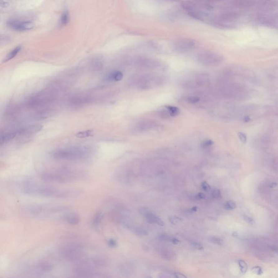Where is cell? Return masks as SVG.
Listing matches in <instances>:
<instances>
[{
    "mask_svg": "<svg viewBox=\"0 0 278 278\" xmlns=\"http://www.w3.org/2000/svg\"><path fill=\"white\" fill-rule=\"evenodd\" d=\"M20 188L25 195L41 197L71 199L78 197L82 194V191L77 189H59L28 180L22 181Z\"/></svg>",
    "mask_w": 278,
    "mask_h": 278,
    "instance_id": "obj_1",
    "label": "cell"
},
{
    "mask_svg": "<svg viewBox=\"0 0 278 278\" xmlns=\"http://www.w3.org/2000/svg\"><path fill=\"white\" fill-rule=\"evenodd\" d=\"M87 177L86 172L71 168H60L46 171L41 173V181L49 183L64 184L84 180Z\"/></svg>",
    "mask_w": 278,
    "mask_h": 278,
    "instance_id": "obj_2",
    "label": "cell"
},
{
    "mask_svg": "<svg viewBox=\"0 0 278 278\" xmlns=\"http://www.w3.org/2000/svg\"><path fill=\"white\" fill-rule=\"evenodd\" d=\"M94 154L92 147L85 146H74L58 149L52 153L55 159L67 161H82L90 159Z\"/></svg>",
    "mask_w": 278,
    "mask_h": 278,
    "instance_id": "obj_3",
    "label": "cell"
},
{
    "mask_svg": "<svg viewBox=\"0 0 278 278\" xmlns=\"http://www.w3.org/2000/svg\"><path fill=\"white\" fill-rule=\"evenodd\" d=\"M26 212L32 216L39 219H47L63 214L70 210V207L57 204H32L26 207Z\"/></svg>",
    "mask_w": 278,
    "mask_h": 278,
    "instance_id": "obj_4",
    "label": "cell"
},
{
    "mask_svg": "<svg viewBox=\"0 0 278 278\" xmlns=\"http://www.w3.org/2000/svg\"><path fill=\"white\" fill-rule=\"evenodd\" d=\"M257 19L263 25L278 28V1L267 0L261 4Z\"/></svg>",
    "mask_w": 278,
    "mask_h": 278,
    "instance_id": "obj_5",
    "label": "cell"
},
{
    "mask_svg": "<svg viewBox=\"0 0 278 278\" xmlns=\"http://www.w3.org/2000/svg\"><path fill=\"white\" fill-rule=\"evenodd\" d=\"M58 254L60 258L64 261L76 263H79L86 259L84 247L77 243L64 245L59 249Z\"/></svg>",
    "mask_w": 278,
    "mask_h": 278,
    "instance_id": "obj_6",
    "label": "cell"
},
{
    "mask_svg": "<svg viewBox=\"0 0 278 278\" xmlns=\"http://www.w3.org/2000/svg\"><path fill=\"white\" fill-rule=\"evenodd\" d=\"M54 89H46L34 94L28 100L27 106L32 108H39L49 105L55 100L56 91Z\"/></svg>",
    "mask_w": 278,
    "mask_h": 278,
    "instance_id": "obj_7",
    "label": "cell"
},
{
    "mask_svg": "<svg viewBox=\"0 0 278 278\" xmlns=\"http://www.w3.org/2000/svg\"><path fill=\"white\" fill-rule=\"evenodd\" d=\"M85 260L77 263L76 266L73 269V274L76 276L80 278H102L106 276L102 272L89 265Z\"/></svg>",
    "mask_w": 278,
    "mask_h": 278,
    "instance_id": "obj_8",
    "label": "cell"
},
{
    "mask_svg": "<svg viewBox=\"0 0 278 278\" xmlns=\"http://www.w3.org/2000/svg\"><path fill=\"white\" fill-rule=\"evenodd\" d=\"M240 16L235 12H225L221 14L212 20L214 25L220 27L230 28L235 26Z\"/></svg>",
    "mask_w": 278,
    "mask_h": 278,
    "instance_id": "obj_9",
    "label": "cell"
},
{
    "mask_svg": "<svg viewBox=\"0 0 278 278\" xmlns=\"http://www.w3.org/2000/svg\"><path fill=\"white\" fill-rule=\"evenodd\" d=\"M53 265L49 262L45 260L37 261L24 268L26 273L33 275H43L47 274L52 271Z\"/></svg>",
    "mask_w": 278,
    "mask_h": 278,
    "instance_id": "obj_10",
    "label": "cell"
},
{
    "mask_svg": "<svg viewBox=\"0 0 278 278\" xmlns=\"http://www.w3.org/2000/svg\"><path fill=\"white\" fill-rule=\"evenodd\" d=\"M165 81L163 76L148 74L141 77L138 82V85L140 89H150L162 85Z\"/></svg>",
    "mask_w": 278,
    "mask_h": 278,
    "instance_id": "obj_11",
    "label": "cell"
},
{
    "mask_svg": "<svg viewBox=\"0 0 278 278\" xmlns=\"http://www.w3.org/2000/svg\"><path fill=\"white\" fill-rule=\"evenodd\" d=\"M197 62L205 66H214L220 64L223 58L221 54L213 52H204L197 56Z\"/></svg>",
    "mask_w": 278,
    "mask_h": 278,
    "instance_id": "obj_12",
    "label": "cell"
},
{
    "mask_svg": "<svg viewBox=\"0 0 278 278\" xmlns=\"http://www.w3.org/2000/svg\"><path fill=\"white\" fill-rule=\"evenodd\" d=\"M196 45L195 41L191 39H180L176 41L173 47L175 51L179 53H184L192 50Z\"/></svg>",
    "mask_w": 278,
    "mask_h": 278,
    "instance_id": "obj_13",
    "label": "cell"
},
{
    "mask_svg": "<svg viewBox=\"0 0 278 278\" xmlns=\"http://www.w3.org/2000/svg\"><path fill=\"white\" fill-rule=\"evenodd\" d=\"M7 25L12 30L19 32L30 31L34 27V23L32 22L20 20H10L7 22Z\"/></svg>",
    "mask_w": 278,
    "mask_h": 278,
    "instance_id": "obj_14",
    "label": "cell"
},
{
    "mask_svg": "<svg viewBox=\"0 0 278 278\" xmlns=\"http://www.w3.org/2000/svg\"><path fill=\"white\" fill-rule=\"evenodd\" d=\"M136 64L137 66L141 67V68H148V69H158L162 68L163 63L159 60L149 58H140L136 60Z\"/></svg>",
    "mask_w": 278,
    "mask_h": 278,
    "instance_id": "obj_15",
    "label": "cell"
},
{
    "mask_svg": "<svg viewBox=\"0 0 278 278\" xmlns=\"http://www.w3.org/2000/svg\"><path fill=\"white\" fill-rule=\"evenodd\" d=\"M91 100L92 99L89 96L85 94H78L73 96L69 98L68 104L72 107L78 108L89 103Z\"/></svg>",
    "mask_w": 278,
    "mask_h": 278,
    "instance_id": "obj_16",
    "label": "cell"
},
{
    "mask_svg": "<svg viewBox=\"0 0 278 278\" xmlns=\"http://www.w3.org/2000/svg\"><path fill=\"white\" fill-rule=\"evenodd\" d=\"M139 211L142 216L146 218L147 222L150 224H157L160 226H164L165 223L162 219L153 214L145 208H141L139 209Z\"/></svg>",
    "mask_w": 278,
    "mask_h": 278,
    "instance_id": "obj_17",
    "label": "cell"
},
{
    "mask_svg": "<svg viewBox=\"0 0 278 278\" xmlns=\"http://www.w3.org/2000/svg\"><path fill=\"white\" fill-rule=\"evenodd\" d=\"M59 218L61 221L71 225H77L81 221L80 217L78 214L68 211L60 215Z\"/></svg>",
    "mask_w": 278,
    "mask_h": 278,
    "instance_id": "obj_18",
    "label": "cell"
},
{
    "mask_svg": "<svg viewBox=\"0 0 278 278\" xmlns=\"http://www.w3.org/2000/svg\"><path fill=\"white\" fill-rule=\"evenodd\" d=\"M42 129V126L39 125H33L27 126L20 128L16 130L17 135L21 136H30L39 132Z\"/></svg>",
    "mask_w": 278,
    "mask_h": 278,
    "instance_id": "obj_19",
    "label": "cell"
},
{
    "mask_svg": "<svg viewBox=\"0 0 278 278\" xmlns=\"http://www.w3.org/2000/svg\"><path fill=\"white\" fill-rule=\"evenodd\" d=\"M86 261L90 265L96 268H102L108 265V261L102 256H95L90 259H86Z\"/></svg>",
    "mask_w": 278,
    "mask_h": 278,
    "instance_id": "obj_20",
    "label": "cell"
},
{
    "mask_svg": "<svg viewBox=\"0 0 278 278\" xmlns=\"http://www.w3.org/2000/svg\"><path fill=\"white\" fill-rule=\"evenodd\" d=\"M158 123L155 122L151 121H146L140 122L137 124V125L134 128V130L138 132H146L148 130H153L157 127Z\"/></svg>",
    "mask_w": 278,
    "mask_h": 278,
    "instance_id": "obj_21",
    "label": "cell"
},
{
    "mask_svg": "<svg viewBox=\"0 0 278 278\" xmlns=\"http://www.w3.org/2000/svg\"><path fill=\"white\" fill-rule=\"evenodd\" d=\"M17 135V131L14 132H7L4 134H2L0 136V143L1 145L6 144L7 143L11 141L14 139L16 138Z\"/></svg>",
    "mask_w": 278,
    "mask_h": 278,
    "instance_id": "obj_22",
    "label": "cell"
},
{
    "mask_svg": "<svg viewBox=\"0 0 278 278\" xmlns=\"http://www.w3.org/2000/svg\"><path fill=\"white\" fill-rule=\"evenodd\" d=\"M123 76L122 72L119 71H114L106 74L105 78L107 81L118 82L122 79Z\"/></svg>",
    "mask_w": 278,
    "mask_h": 278,
    "instance_id": "obj_23",
    "label": "cell"
},
{
    "mask_svg": "<svg viewBox=\"0 0 278 278\" xmlns=\"http://www.w3.org/2000/svg\"><path fill=\"white\" fill-rule=\"evenodd\" d=\"M103 217V214L101 211H98L95 214L92 221V225L94 228L97 229L100 227V224L102 222Z\"/></svg>",
    "mask_w": 278,
    "mask_h": 278,
    "instance_id": "obj_24",
    "label": "cell"
},
{
    "mask_svg": "<svg viewBox=\"0 0 278 278\" xmlns=\"http://www.w3.org/2000/svg\"><path fill=\"white\" fill-rule=\"evenodd\" d=\"M21 46H17L15 47V49H13L12 51H11L9 53L6 55V57L4 58L3 63H6L8 61H9L13 59L15 57L16 55H17L18 53H19L20 51H21Z\"/></svg>",
    "mask_w": 278,
    "mask_h": 278,
    "instance_id": "obj_25",
    "label": "cell"
},
{
    "mask_svg": "<svg viewBox=\"0 0 278 278\" xmlns=\"http://www.w3.org/2000/svg\"><path fill=\"white\" fill-rule=\"evenodd\" d=\"M196 80L197 85H206L209 82V77L206 74L200 73L197 76Z\"/></svg>",
    "mask_w": 278,
    "mask_h": 278,
    "instance_id": "obj_26",
    "label": "cell"
},
{
    "mask_svg": "<svg viewBox=\"0 0 278 278\" xmlns=\"http://www.w3.org/2000/svg\"><path fill=\"white\" fill-rule=\"evenodd\" d=\"M254 0H234V4L240 8H246L251 6Z\"/></svg>",
    "mask_w": 278,
    "mask_h": 278,
    "instance_id": "obj_27",
    "label": "cell"
},
{
    "mask_svg": "<svg viewBox=\"0 0 278 278\" xmlns=\"http://www.w3.org/2000/svg\"><path fill=\"white\" fill-rule=\"evenodd\" d=\"M103 64L100 58H95L93 59L90 63V67L92 70L95 71L100 70L102 68Z\"/></svg>",
    "mask_w": 278,
    "mask_h": 278,
    "instance_id": "obj_28",
    "label": "cell"
},
{
    "mask_svg": "<svg viewBox=\"0 0 278 278\" xmlns=\"http://www.w3.org/2000/svg\"><path fill=\"white\" fill-rule=\"evenodd\" d=\"M69 20H70V15H69L68 11H64L60 17V25L62 26L67 25L68 23L69 22Z\"/></svg>",
    "mask_w": 278,
    "mask_h": 278,
    "instance_id": "obj_29",
    "label": "cell"
},
{
    "mask_svg": "<svg viewBox=\"0 0 278 278\" xmlns=\"http://www.w3.org/2000/svg\"><path fill=\"white\" fill-rule=\"evenodd\" d=\"M93 133L94 132L93 130H87L82 132H78L76 135V136L78 138H86L92 136Z\"/></svg>",
    "mask_w": 278,
    "mask_h": 278,
    "instance_id": "obj_30",
    "label": "cell"
},
{
    "mask_svg": "<svg viewBox=\"0 0 278 278\" xmlns=\"http://www.w3.org/2000/svg\"><path fill=\"white\" fill-rule=\"evenodd\" d=\"M165 107L168 111L171 116H176L177 115H178L179 114V113H180L179 109L176 107V106H165Z\"/></svg>",
    "mask_w": 278,
    "mask_h": 278,
    "instance_id": "obj_31",
    "label": "cell"
},
{
    "mask_svg": "<svg viewBox=\"0 0 278 278\" xmlns=\"http://www.w3.org/2000/svg\"><path fill=\"white\" fill-rule=\"evenodd\" d=\"M238 263L240 266V271L242 274H245L248 270V265L246 262L242 260H240L238 261Z\"/></svg>",
    "mask_w": 278,
    "mask_h": 278,
    "instance_id": "obj_32",
    "label": "cell"
},
{
    "mask_svg": "<svg viewBox=\"0 0 278 278\" xmlns=\"http://www.w3.org/2000/svg\"><path fill=\"white\" fill-rule=\"evenodd\" d=\"M187 102L190 104H195L200 102V98L197 96H189L186 98Z\"/></svg>",
    "mask_w": 278,
    "mask_h": 278,
    "instance_id": "obj_33",
    "label": "cell"
},
{
    "mask_svg": "<svg viewBox=\"0 0 278 278\" xmlns=\"http://www.w3.org/2000/svg\"><path fill=\"white\" fill-rule=\"evenodd\" d=\"M236 204L235 202L232 201V200H229L224 204V208L226 210H233L236 208Z\"/></svg>",
    "mask_w": 278,
    "mask_h": 278,
    "instance_id": "obj_34",
    "label": "cell"
},
{
    "mask_svg": "<svg viewBox=\"0 0 278 278\" xmlns=\"http://www.w3.org/2000/svg\"><path fill=\"white\" fill-rule=\"evenodd\" d=\"M212 197L216 200H221L222 198V194L221 191L219 189H214L212 192Z\"/></svg>",
    "mask_w": 278,
    "mask_h": 278,
    "instance_id": "obj_35",
    "label": "cell"
},
{
    "mask_svg": "<svg viewBox=\"0 0 278 278\" xmlns=\"http://www.w3.org/2000/svg\"><path fill=\"white\" fill-rule=\"evenodd\" d=\"M209 240H210V242H212V243H214V244L221 245V244L223 243V241H222V240L221 238H220L216 237V236H211Z\"/></svg>",
    "mask_w": 278,
    "mask_h": 278,
    "instance_id": "obj_36",
    "label": "cell"
},
{
    "mask_svg": "<svg viewBox=\"0 0 278 278\" xmlns=\"http://www.w3.org/2000/svg\"><path fill=\"white\" fill-rule=\"evenodd\" d=\"M169 221L173 224L176 225L178 223L181 222V221H182V219L179 218L178 217L171 216L169 218Z\"/></svg>",
    "mask_w": 278,
    "mask_h": 278,
    "instance_id": "obj_37",
    "label": "cell"
},
{
    "mask_svg": "<svg viewBox=\"0 0 278 278\" xmlns=\"http://www.w3.org/2000/svg\"><path fill=\"white\" fill-rule=\"evenodd\" d=\"M172 238L173 237L171 236L168 235L167 234H161L159 236V238L160 240H163V241H169L171 242Z\"/></svg>",
    "mask_w": 278,
    "mask_h": 278,
    "instance_id": "obj_38",
    "label": "cell"
},
{
    "mask_svg": "<svg viewBox=\"0 0 278 278\" xmlns=\"http://www.w3.org/2000/svg\"><path fill=\"white\" fill-rule=\"evenodd\" d=\"M243 219H244V221L246 222L247 223H248L251 225H253L255 223V221L253 219L252 217L249 216L248 215L246 214H243L242 215Z\"/></svg>",
    "mask_w": 278,
    "mask_h": 278,
    "instance_id": "obj_39",
    "label": "cell"
},
{
    "mask_svg": "<svg viewBox=\"0 0 278 278\" xmlns=\"http://www.w3.org/2000/svg\"><path fill=\"white\" fill-rule=\"evenodd\" d=\"M252 272H253L254 274L259 275V276L261 275V274L263 273V271L262 270V268H261L260 267H259V266H255V267H254L252 268Z\"/></svg>",
    "mask_w": 278,
    "mask_h": 278,
    "instance_id": "obj_40",
    "label": "cell"
},
{
    "mask_svg": "<svg viewBox=\"0 0 278 278\" xmlns=\"http://www.w3.org/2000/svg\"><path fill=\"white\" fill-rule=\"evenodd\" d=\"M238 136L240 139V141L242 143L245 144L247 142V136L244 133H243L242 132H238Z\"/></svg>",
    "mask_w": 278,
    "mask_h": 278,
    "instance_id": "obj_41",
    "label": "cell"
},
{
    "mask_svg": "<svg viewBox=\"0 0 278 278\" xmlns=\"http://www.w3.org/2000/svg\"><path fill=\"white\" fill-rule=\"evenodd\" d=\"M108 245L111 248H115L116 247L117 243L116 240H114V238H111L108 241Z\"/></svg>",
    "mask_w": 278,
    "mask_h": 278,
    "instance_id": "obj_42",
    "label": "cell"
},
{
    "mask_svg": "<svg viewBox=\"0 0 278 278\" xmlns=\"http://www.w3.org/2000/svg\"><path fill=\"white\" fill-rule=\"evenodd\" d=\"M191 246L193 247L194 248L196 249L197 250H202L203 249V247L201 244L197 243V242H193L191 243Z\"/></svg>",
    "mask_w": 278,
    "mask_h": 278,
    "instance_id": "obj_43",
    "label": "cell"
},
{
    "mask_svg": "<svg viewBox=\"0 0 278 278\" xmlns=\"http://www.w3.org/2000/svg\"><path fill=\"white\" fill-rule=\"evenodd\" d=\"M213 144H214V143H213L212 141H211V140H205L203 142H202V146L203 147V148H206V147H208L211 146Z\"/></svg>",
    "mask_w": 278,
    "mask_h": 278,
    "instance_id": "obj_44",
    "label": "cell"
},
{
    "mask_svg": "<svg viewBox=\"0 0 278 278\" xmlns=\"http://www.w3.org/2000/svg\"><path fill=\"white\" fill-rule=\"evenodd\" d=\"M202 187L204 191H206V192L209 191L211 190V187L208 183H206V181H203L202 183Z\"/></svg>",
    "mask_w": 278,
    "mask_h": 278,
    "instance_id": "obj_45",
    "label": "cell"
},
{
    "mask_svg": "<svg viewBox=\"0 0 278 278\" xmlns=\"http://www.w3.org/2000/svg\"><path fill=\"white\" fill-rule=\"evenodd\" d=\"M135 233L136 234H138L139 235L145 236L147 235L148 234V233L143 229H137L135 230Z\"/></svg>",
    "mask_w": 278,
    "mask_h": 278,
    "instance_id": "obj_46",
    "label": "cell"
},
{
    "mask_svg": "<svg viewBox=\"0 0 278 278\" xmlns=\"http://www.w3.org/2000/svg\"><path fill=\"white\" fill-rule=\"evenodd\" d=\"M205 195L202 192H200L195 196V199L198 200H203L205 198Z\"/></svg>",
    "mask_w": 278,
    "mask_h": 278,
    "instance_id": "obj_47",
    "label": "cell"
},
{
    "mask_svg": "<svg viewBox=\"0 0 278 278\" xmlns=\"http://www.w3.org/2000/svg\"><path fill=\"white\" fill-rule=\"evenodd\" d=\"M174 277L177 278H187V276H185V275H184L182 273H174Z\"/></svg>",
    "mask_w": 278,
    "mask_h": 278,
    "instance_id": "obj_48",
    "label": "cell"
},
{
    "mask_svg": "<svg viewBox=\"0 0 278 278\" xmlns=\"http://www.w3.org/2000/svg\"><path fill=\"white\" fill-rule=\"evenodd\" d=\"M171 242H172L173 244H178L180 242V241H179V240L178 239H177V238H176L173 237V238H172V241H171Z\"/></svg>",
    "mask_w": 278,
    "mask_h": 278,
    "instance_id": "obj_49",
    "label": "cell"
},
{
    "mask_svg": "<svg viewBox=\"0 0 278 278\" xmlns=\"http://www.w3.org/2000/svg\"><path fill=\"white\" fill-rule=\"evenodd\" d=\"M272 251L274 252V253H276V254H278V247H272Z\"/></svg>",
    "mask_w": 278,
    "mask_h": 278,
    "instance_id": "obj_50",
    "label": "cell"
},
{
    "mask_svg": "<svg viewBox=\"0 0 278 278\" xmlns=\"http://www.w3.org/2000/svg\"><path fill=\"white\" fill-rule=\"evenodd\" d=\"M277 185H278V184L274 182V183H271L270 185V187L271 188H274V187L277 186Z\"/></svg>",
    "mask_w": 278,
    "mask_h": 278,
    "instance_id": "obj_51",
    "label": "cell"
},
{
    "mask_svg": "<svg viewBox=\"0 0 278 278\" xmlns=\"http://www.w3.org/2000/svg\"><path fill=\"white\" fill-rule=\"evenodd\" d=\"M197 207H196V206H194V207H193V208H191V210H190V211H191V212H196V211H197Z\"/></svg>",
    "mask_w": 278,
    "mask_h": 278,
    "instance_id": "obj_52",
    "label": "cell"
},
{
    "mask_svg": "<svg viewBox=\"0 0 278 278\" xmlns=\"http://www.w3.org/2000/svg\"><path fill=\"white\" fill-rule=\"evenodd\" d=\"M233 236H234V237H238V233H236V232H233Z\"/></svg>",
    "mask_w": 278,
    "mask_h": 278,
    "instance_id": "obj_53",
    "label": "cell"
}]
</instances>
